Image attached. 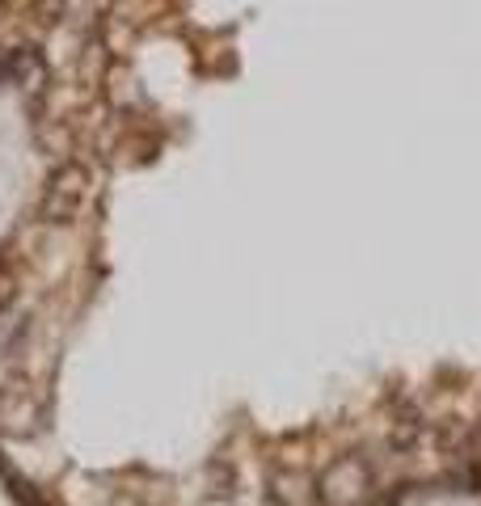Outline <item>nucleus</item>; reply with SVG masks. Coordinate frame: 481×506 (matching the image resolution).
<instances>
[{
  "instance_id": "1",
  "label": "nucleus",
  "mask_w": 481,
  "mask_h": 506,
  "mask_svg": "<svg viewBox=\"0 0 481 506\" xmlns=\"http://www.w3.org/2000/svg\"><path fill=\"white\" fill-rule=\"evenodd\" d=\"M89 169L81 161H63L51 169L47 177V190H43V203H38V215L47 224H72L81 220V211H85V198H89Z\"/></svg>"
},
{
  "instance_id": "2",
  "label": "nucleus",
  "mask_w": 481,
  "mask_h": 506,
  "mask_svg": "<svg viewBox=\"0 0 481 506\" xmlns=\"http://www.w3.org/2000/svg\"><path fill=\"white\" fill-rule=\"evenodd\" d=\"M368 490H371V473H368V460L363 456H342L321 477V498H325V506H355L359 498H368Z\"/></svg>"
},
{
  "instance_id": "3",
  "label": "nucleus",
  "mask_w": 481,
  "mask_h": 506,
  "mask_svg": "<svg viewBox=\"0 0 481 506\" xmlns=\"http://www.w3.org/2000/svg\"><path fill=\"white\" fill-rule=\"evenodd\" d=\"M13 300H17V274L9 271V262L0 258V312L9 309Z\"/></svg>"
}]
</instances>
